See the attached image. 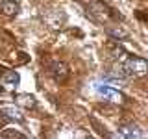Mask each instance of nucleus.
<instances>
[{"mask_svg": "<svg viewBox=\"0 0 148 139\" xmlns=\"http://www.w3.org/2000/svg\"><path fill=\"white\" fill-rule=\"evenodd\" d=\"M120 69H122L126 78H139L148 72V61L143 58H137V56H130V58H126V61L122 63Z\"/></svg>", "mask_w": 148, "mask_h": 139, "instance_id": "obj_1", "label": "nucleus"}, {"mask_svg": "<svg viewBox=\"0 0 148 139\" xmlns=\"http://www.w3.org/2000/svg\"><path fill=\"white\" fill-rule=\"evenodd\" d=\"M92 91L104 100L115 102V104H122L124 102V95L120 91H117L115 87L108 85V83H102V82H92Z\"/></svg>", "mask_w": 148, "mask_h": 139, "instance_id": "obj_2", "label": "nucleus"}, {"mask_svg": "<svg viewBox=\"0 0 148 139\" xmlns=\"http://www.w3.org/2000/svg\"><path fill=\"white\" fill-rule=\"evenodd\" d=\"M119 136L126 137V139H139V137H145V132H143L137 124L130 122V124H122V126L119 128Z\"/></svg>", "mask_w": 148, "mask_h": 139, "instance_id": "obj_3", "label": "nucleus"}, {"mask_svg": "<svg viewBox=\"0 0 148 139\" xmlns=\"http://www.w3.org/2000/svg\"><path fill=\"white\" fill-rule=\"evenodd\" d=\"M50 74H52V78L56 82L63 83V82H67V78H69V69H67L65 63L54 61L52 65H50Z\"/></svg>", "mask_w": 148, "mask_h": 139, "instance_id": "obj_4", "label": "nucleus"}, {"mask_svg": "<svg viewBox=\"0 0 148 139\" xmlns=\"http://www.w3.org/2000/svg\"><path fill=\"white\" fill-rule=\"evenodd\" d=\"M0 113H2V115H4L6 119L17 120V122H22V120H24V117H22V113H21V109L13 108V106H8V108H2V109H0Z\"/></svg>", "mask_w": 148, "mask_h": 139, "instance_id": "obj_5", "label": "nucleus"}, {"mask_svg": "<svg viewBox=\"0 0 148 139\" xmlns=\"http://www.w3.org/2000/svg\"><path fill=\"white\" fill-rule=\"evenodd\" d=\"M0 9H2L8 17H15L18 13V9H21V6H18L15 0H4V2L0 4Z\"/></svg>", "mask_w": 148, "mask_h": 139, "instance_id": "obj_6", "label": "nucleus"}, {"mask_svg": "<svg viewBox=\"0 0 148 139\" xmlns=\"http://www.w3.org/2000/svg\"><path fill=\"white\" fill-rule=\"evenodd\" d=\"M15 100H17L18 106H22V108H28V109H30V108H35V106H37L34 95H18Z\"/></svg>", "mask_w": 148, "mask_h": 139, "instance_id": "obj_7", "label": "nucleus"}, {"mask_svg": "<svg viewBox=\"0 0 148 139\" xmlns=\"http://www.w3.org/2000/svg\"><path fill=\"white\" fill-rule=\"evenodd\" d=\"M4 82L11 87H17L18 82H21V76H18L15 71H9V72H6V76H4Z\"/></svg>", "mask_w": 148, "mask_h": 139, "instance_id": "obj_8", "label": "nucleus"}, {"mask_svg": "<svg viewBox=\"0 0 148 139\" xmlns=\"http://www.w3.org/2000/svg\"><path fill=\"white\" fill-rule=\"evenodd\" d=\"M2 137H26V136H22V133H18V132H4Z\"/></svg>", "mask_w": 148, "mask_h": 139, "instance_id": "obj_9", "label": "nucleus"}]
</instances>
